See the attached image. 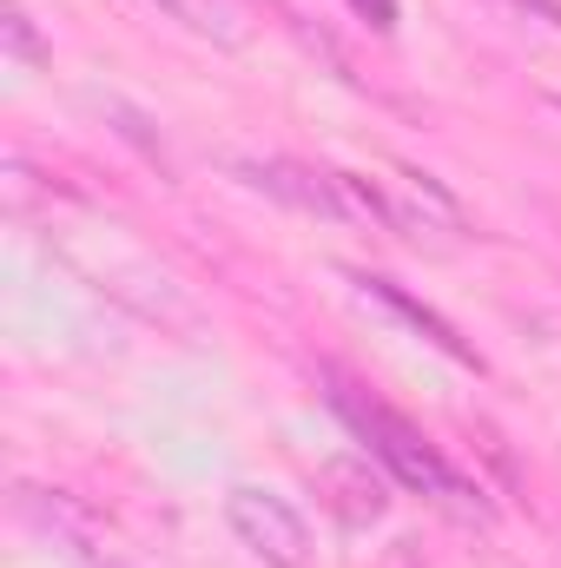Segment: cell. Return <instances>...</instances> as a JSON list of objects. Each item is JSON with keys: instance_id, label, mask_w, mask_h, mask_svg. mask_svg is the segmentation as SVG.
<instances>
[{"instance_id": "9", "label": "cell", "mask_w": 561, "mask_h": 568, "mask_svg": "<svg viewBox=\"0 0 561 568\" xmlns=\"http://www.w3.org/2000/svg\"><path fill=\"white\" fill-rule=\"evenodd\" d=\"M0 40H7V53H13L20 67H40V60H47V47H40V33H33V20H27L20 0L0 7Z\"/></svg>"}, {"instance_id": "6", "label": "cell", "mask_w": 561, "mask_h": 568, "mask_svg": "<svg viewBox=\"0 0 561 568\" xmlns=\"http://www.w3.org/2000/svg\"><path fill=\"white\" fill-rule=\"evenodd\" d=\"M317 496H324V509L344 523V529H364V523H377L384 516V476L364 463V456H330V463H317Z\"/></svg>"}, {"instance_id": "11", "label": "cell", "mask_w": 561, "mask_h": 568, "mask_svg": "<svg viewBox=\"0 0 561 568\" xmlns=\"http://www.w3.org/2000/svg\"><path fill=\"white\" fill-rule=\"evenodd\" d=\"M350 7H357L377 33H390V27H397V0H350Z\"/></svg>"}, {"instance_id": "4", "label": "cell", "mask_w": 561, "mask_h": 568, "mask_svg": "<svg viewBox=\"0 0 561 568\" xmlns=\"http://www.w3.org/2000/svg\"><path fill=\"white\" fill-rule=\"evenodd\" d=\"M384 205H390V225H404L410 239H436V245L469 239L462 205H456L429 172H390V179H384Z\"/></svg>"}, {"instance_id": "5", "label": "cell", "mask_w": 561, "mask_h": 568, "mask_svg": "<svg viewBox=\"0 0 561 568\" xmlns=\"http://www.w3.org/2000/svg\"><path fill=\"white\" fill-rule=\"evenodd\" d=\"M238 179L258 185V192H272L278 205L310 212V219H350L344 212V192H337V172H310L297 159H252V165H238Z\"/></svg>"}, {"instance_id": "13", "label": "cell", "mask_w": 561, "mask_h": 568, "mask_svg": "<svg viewBox=\"0 0 561 568\" xmlns=\"http://www.w3.org/2000/svg\"><path fill=\"white\" fill-rule=\"evenodd\" d=\"M522 7H529V13H542V20H555V27H561V0H522Z\"/></svg>"}, {"instance_id": "3", "label": "cell", "mask_w": 561, "mask_h": 568, "mask_svg": "<svg viewBox=\"0 0 561 568\" xmlns=\"http://www.w3.org/2000/svg\"><path fill=\"white\" fill-rule=\"evenodd\" d=\"M225 523H232V536H238L265 568H310V523H304L284 496H272V489L238 483V489L225 496Z\"/></svg>"}, {"instance_id": "2", "label": "cell", "mask_w": 561, "mask_h": 568, "mask_svg": "<svg viewBox=\"0 0 561 568\" xmlns=\"http://www.w3.org/2000/svg\"><path fill=\"white\" fill-rule=\"evenodd\" d=\"M330 404H337V410L350 417V429L370 443V456H377V463H390V469H397L410 489H422L436 509H449V516H462V523H489L482 489H476L469 476H456V469H449V463H442V456H436V449H429L417 429L397 417V410H384L377 397H364V390H357V384H344V377H337Z\"/></svg>"}, {"instance_id": "10", "label": "cell", "mask_w": 561, "mask_h": 568, "mask_svg": "<svg viewBox=\"0 0 561 568\" xmlns=\"http://www.w3.org/2000/svg\"><path fill=\"white\" fill-rule=\"evenodd\" d=\"M100 113H106V120H120V126H113L120 140H133L152 165H165V145H159V133H145V113H133L126 100H100Z\"/></svg>"}, {"instance_id": "12", "label": "cell", "mask_w": 561, "mask_h": 568, "mask_svg": "<svg viewBox=\"0 0 561 568\" xmlns=\"http://www.w3.org/2000/svg\"><path fill=\"white\" fill-rule=\"evenodd\" d=\"M377 568H429V562H422V549H417V542H390Z\"/></svg>"}, {"instance_id": "14", "label": "cell", "mask_w": 561, "mask_h": 568, "mask_svg": "<svg viewBox=\"0 0 561 568\" xmlns=\"http://www.w3.org/2000/svg\"><path fill=\"white\" fill-rule=\"evenodd\" d=\"M555 106H561V100H555Z\"/></svg>"}, {"instance_id": "8", "label": "cell", "mask_w": 561, "mask_h": 568, "mask_svg": "<svg viewBox=\"0 0 561 568\" xmlns=\"http://www.w3.org/2000/svg\"><path fill=\"white\" fill-rule=\"evenodd\" d=\"M152 7L212 47H245V7L238 0H152Z\"/></svg>"}, {"instance_id": "7", "label": "cell", "mask_w": 561, "mask_h": 568, "mask_svg": "<svg viewBox=\"0 0 561 568\" xmlns=\"http://www.w3.org/2000/svg\"><path fill=\"white\" fill-rule=\"evenodd\" d=\"M357 284H364L370 297H384V304H390L397 317H410V324H417L422 337H429V344L442 351V357H456V364H469V371H482V357H476V351H469V344L456 337V324H449V317H436L429 304H417V297H410L404 284H390V278H357Z\"/></svg>"}, {"instance_id": "1", "label": "cell", "mask_w": 561, "mask_h": 568, "mask_svg": "<svg viewBox=\"0 0 561 568\" xmlns=\"http://www.w3.org/2000/svg\"><path fill=\"white\" fill-rule=\"evenodd\" d=\"M47 245L93 284V291H106L113 304H126L145 324H159V331H172V337H198V331H205V317H198V304L185 297V284L172 278L159 258H145L120 225H100V219H53V205H47Z\"/></svg>"}]
</instances>
